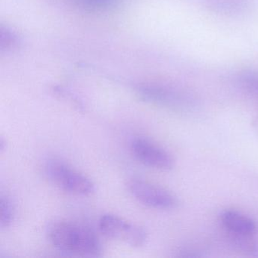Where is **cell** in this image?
I'll return each mask as SVG.
<instances>
[{"instance_id":"1","label":"cell","mask_w":258,"mask_h":258,"mask_svg":"<svg viewBox=\"0 0 258 258\" xmlns=\"http://www.w3.org/2000/svg\"><path fill=\"white\" fill-rule=\"evenodd\" d=\"M49 238L55 248L66 254L96 257L102 253V244L96 234L80 223L57 222L49 228Z\"/></svg>"},{"instance_id":"2","label":"cell","mask_w":258,"mask_h":258,"mask_svg":"<svg viewBox=\"0 0 258 258\" xmlns=\"http://www.w3.org/2000/svg\"><path fill=\"white\" fill-rule=\"evenodd\" d=\"M137 91L143 100L176 111H191L197 104L189 93L164 84H142Z\"/></svg>"},{"instance_id":"3","label":"cell","mask_w":258,"mask_h":258,"mask_svg":"<svg viewBox=\"0 0 258 258\" xmlns=\"http://www.w3.org/2000/svg\"><path fill=\"white\" fill-rule=\"evenodd\" d=\"M46 173L54 184L66 192L82 196L94 192L95 185L89 178L60 160H49L46 163Z\"/></svg>"},{"instance_id":"4","label":"cell","mask_w":258,"mask_h":258,"mask_svg":"<svg viewBox=\"0 0 258 258\" xmlns=\"http://www.w3.org/2000/svg\"><path fill=\"white\" fill-rule=\"evenodd\" d=\"M100 232L107 238L120 241L134 247H141L146 244V231L115 214H104L99 219Z\"/></svg>"},{"instance_id":"5","label":"cell","mask_w":258,"mask_h":258,"mask_svg":"<svg viewBox=\"0 0 258 258\" xmlns=\"http://www.w3.org/2000/svg\"><path fill=\"white\" fill-rule=\"evenodd\" d=\"M127 188L139 202L149 208L172 210L179 205V200L173 193L143 179H131L128 182Z\"/></svg>"},{"instance_id":"6","label":"cell","mask_w":258,"mask_h":258,"mask_svg":"<svg viewBox=\"0 0 258 258\" xmlns=\"http://www.w3.org/2000/svg\"><path fill=\"white\" fill-rule=\"evenodd\" d=\"M131 150L140 163L161 170H171L174 159L165 149L153 142L143 137H137L131 142Z\"/></svg>"},{"instance_id":"7","label":"cell","mask_w":258,"mask_h":258,"mask_svg":"<svg viewBox=\"0 0 258 258\" xmlns=\"http://www.w3.org/2000/svg\"><path fill=\"white\" fill-rule=\"evenodd\" d=\"M220 220L226 232L234 234H257L258 224L250 216L233 209L221 211Z\"/></svg>"},{"instance_id":"8","label":"cell","mask_w":258,"mask_h":258,"mask_svg":"<svg viewBox=\"0 0 258 258\" xmlns=\"http://www.w3.org/2000/svg\"><path fill=\"white\" fill-rule=\"evenodd\" d=\"M256 0H206L211 11L226 16H241L254 7Z\"/></svg>"},{"instance_id":"9","label":"cell","mask_w":258,"mask_h":258,"mask_svg":"<svg viewBox=\"0 0 258 258\" xmlns=\"http://www.w3.org/2000/svg\"><path fill=\"white\" fill-rule=\"evenodd\" d=\"M227 234L231 247L238 253L249 256H258L257 234Z\"/></svg>"},{"instance_id":"10","label":"cell","mask_w":258,"mask_h":258,"mask_svg":"<svg viewBox=\"0 0 258 258\" xmlns=\"http://www.w3.org/2000/svg\"><path fill=\"white\" fill-rule=\"evenodd\" d=\"M237 81L240 87L250 94L258 96V70L246 69L237 75Z\"/></svg>"},{"instance_id":"11","label":"cell","mask_w":258,"mask_h":258,"mask_svg":"<svg viewBox=\"0 0 258 258\" xmlns=\"http://www.w3.org/2000/svg\"><path fill=\"white\" fill-rule=\"evenodd\" d=\"M75 7L88 12H102L115 7L120 0H69Z\"/></svg>"},{"instance_id":"12","label":"cell","mask_w":258,"mask_h":258,"mask_svg":"<svg viewBox=\"0 0 258 258\" xmlns=\"http://www.w3.org/2000/svg\"><path fill=\"white\" fill-rule=\"evenodd\" d=\"M0 226L3 229L11 226L14 219V208L10 198L1 195L0 199Z\"/></svg>"},{"instance_id":"13","label":"cell","mask_w":258,"mask_h":258,"mask_svg":"<svg viewBox=\"0 0 258 258\" xmlns=\"http://www.w3.org/2000/svg\"><path fill=\"white\" fill-rule=\"evenodd\" d=\"M18 37L15 33L12 32L8 28L4 29L1 28V49L4 50H10L17 45Z\"/></svg>"},{"instance_id":"14","label":"cell","mask_w":258,"mask_h":258,"mask_svg":"<svg viewBox=\"0 0 258 258\" xmlns=\"http://www.w3.org/2000/svg\"><path fill=\"white\" fill-rule=\"evenodd\" d=\"M179 256L182 257H202L205 254L202 251L194 248H184L179 250Z\"/></svg>"},{"instance_id":"15","label":"cell","mask_w":258,"mask_h":258,"mask_svg":"<svg viewBox=\"0 0 258 258\" xmlns=\"http://www.w3.org/2000/svg\"><path fill=\"white\" fill-rule=\"evenodd\" d=\"M252 126H253V130L258 135V116H256L253 118V122H252Z\"/></svg>"},{"instance_id":"16","label":"cell","mask_w":258,"mask_h":258,"mask_svg":"<svg viewBox=\"0 0 258 258\" xmlns=\"http://www.w3.org/2000/svg\"><path fill=\"white\" fill-rule=\"evenodd\" d=\"M6 142L5 140H4V138H1V140H0V151L1 152H3V151L5 149V146H6Z\"/></svg>"}]
</instances>
